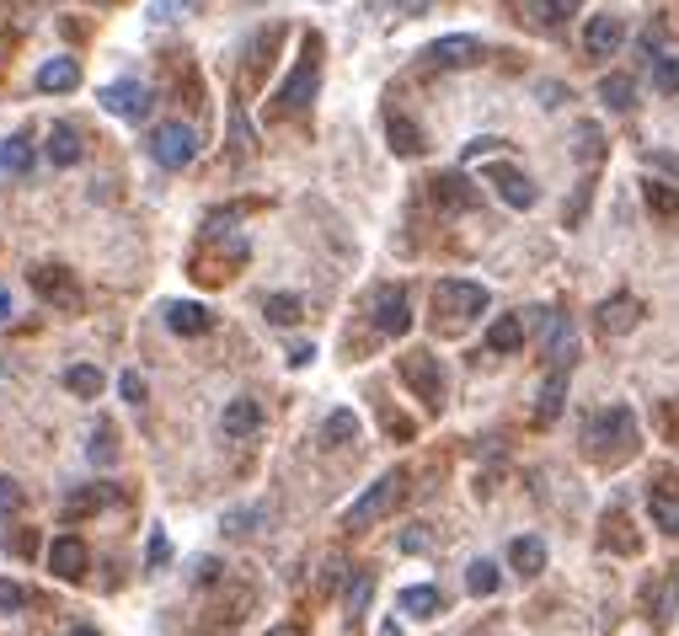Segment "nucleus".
Listing matches in <instances>:
<instances>
[{"label": "nucleus", "mask_w": 679, "mask_h": 636, "mask_svg": "<svg viewBox=\"0 0 679 636\" xmlns=\"http://www.w3.org/2000/svg\"><path fill=\"white\" fill-rule=\"evenodd\" d=\"M391 6L401 11V17H428V11H434V0H391Z\"/></svg>", "instance_id": "obj_42"}, {"label": "nucleus", "mask_w": 679, "mask_h": 636, "mask_svg": "<svg viewBox=\"0 0 679 636\" xmlns=\"http://www.w3.org/2000/svg\"><path fill=\"white\" fill-rule=\"evenodd\" d=\"M401 551H428V535L423 530H407V535H401Z\"/></svg>", "instance_id": "obj_47"}, {"label": "nucleus", "mask_w": 679, "mask_h": 636, "mask_svg": "<svg viewBox=\"0 0 679 636\" xmlns=\"http://www.w3.org/2000/svg\"><path fill=\"white\" fill-rule=\"evenodd\" d=\"M583 449H589L594 460H626V455H637V412H631L626 401L589 412V423H583Z\"/></svg>", "instance_id": "obj_1"}, {"label": "nucleus", "mask_w": 679, "mask_h": 636, "mask_svg": "<svg viewBox=\"0 0 679 636\" xmlns=\"http://www.w3.org/2000/svg\"><path fill=\"white\" fill-rule=\"evenodd\" d=\"M311 359H316V343H295V348H289V364H295V369H305Z\"/></svg>", "instance_id": "obj_45"}, {"label": "nucleus", "mask_w": 679, "mask_h": 636, "mask_svg": "<svg viewBox=\"0 0 679 636\" xmlns=\"http://www.w3.org/2000/svg\"><path fill=\"white\" fill-rule=\"evenodd\" d=\"M70 636H97V631H91V626H75V631H70Z\"/></svg>", "instance_id": "obj_49"}, {"label": "nucleus", "mask_w": 679, "mask_h": 636, "mask_svg": "<svg viewBox=\"0 0 679 636\" xmlns=\"http://www.w3.org/2000/svg\"><path fill=\"white\" fill-rule=\"evenodd\" d=\"M385 134H391V150H396V155H423V129H418L412 118H396V113H391Z\"/></svg>", "instance_id": "obj_30"}, {"label": "nucleus", "mask_w": 679, "mask_h": 636, "mask_svg": "<svg viewBox=\"0 0 679 636\" xmlns=\"http://www.w3.org/2000/svg\"><path fill=\"white\" fill-rule=\"evenodd\" d=\"M626 17L621 11H594L589 27H583V54L589 59H610V54H621L626 49Z\"/></svg>", "instance_id": "obj_10"}, {"label": "nucleus", "mask_w": 679, "mask_h": 636, "mask_svg": "<svg viewBox=\"0 0 679 636\" xmlns=\"http://www.w3.org/2000/svg\"><path fill=\"white\" fill-rule=\"evenodd\" d=\"M396 610L412 615V620H434L444 610V594L434 583H412V588H401V594H396Z\"/></svg>", "instance_id": "obj_21"}, {"label": "nucleus", "mask_w": 679, "mask_h": 636, "mask_svg": "<svg viewBox=\"0 0 679 636\" xmlns=\"http://www.w3.org/2000/svg\"><path fill=\"white\" fill-rule=\"evenodd\" d=\"M508 567H514L519 578H540V567H546V540H540V535H519L514 546H508Z\"/></svg>", "instance_id": "obj_24"}, {"label": "nucleus", "mask_w": 679, "mask_h": 636, "mask_svg": "<svg viewBox=\"0 0 679 636\" xmlns=\"http://www.w3.org/2000/svg\"><path fill=\"white\" fill-rule=\"evenodd\" d=\"M647 514H653V524L663 535H679V498H669V492H647Z\"/></svg>", "instance_id": "obj_32"}, {"label": "nucleus", "mask_w": 679, "mask_h": 636, "mask_svg": "<svg viewBox=\"0 0 679 636\" xmlns=\"http://www.w3.org/2000/svg\"><path fill=\"white\" fill-rule=\"evenodd\" d=\"M647 166H658V172L679 177V155H674V150H647Z\"/></svg>", "instance_id": "obj_41"}, {"label": "nucleus", "mask_w": 679, "mask_h": 636, "mask_svg": "<svg viewBox=\"0 0 679 636\" xmlns=\"http://www.w3.org/2000/svg\"><path fill=\"white\" fill-rule=\"evenodd\" d=\"M273 636H295V626H279V631H273Z\"/></svg>", "instance_id": "obj_50"}, {"label": "nucleus", "mask_w": 679, "mask_h": 636, "mask_svg": "<svg viewBox=\"0 0 679 636\" xmlns=\"http://www.w3.org/2000/svg\"><path fill=\"white\" fill-rule=\"evenodd\" d=\"M262 316H268V327H295L305 316V300L300 294H268V300H262Z\"/></svg>", "instance_id": "obj_28"}, {"label": "nucleus", "mask_w": 679, "mask_h": 636, "mask_svg": "<svg viewBox=\"0 0 679 636\" xmlns=\"http://www.w3.org/2000/svg\"><path fill=\"white\" fill-rule=\"evenodd\" d=\"M375 327L385 337H407L412 332V300H407V289H401V284H385L375 294Z\"/></svg>", "instance_id": "obj_11"}, {"label": "nucleus", "mask_w": 679, "mask_h": 636, "mask_svg": "<svg viewBox=\"0 0 679 636\" xmlns=\"http://www.w3.org/2000/svg\"><path fill=\"white\" fill-rule=\"evenodd\" d=\"M65 391L81 396V401L102 396V369H97V364H70V369H65Z\"/></svg>", "instance_id": "obj_31"}, {"label": "nucleus", "mask_w": 679, "mask_h": 636, "mask_svg": "<svg viewBox=\"0 0 679 636\" xmlns=\"http://www.w3.org/2000/svg\"><path fill=\"white\" fill-rule=\"evenodd\" d=\"M482 177L492 182V193H498V198H503L508 209H519V214H524V209H535V204H540V188H535V177L524 172V166L492 161V166H487Z\"/></svg>", "instance_id": "obj_7"}, {"label": "nucleus", "mask_w": 679, "mask_h": 636, "mask_svg": "<svg viewBox=\"0 0 679 636\" xmlns=\"http://www.w3.org/2000/svg\"><path fill=\"white\" fill-rule=\"evenodd\" d=\"M578 161H599V155H605V129H599V123H578Z\"/></svg>", "instance_id": "obj_34"}, {"label": "nucleus", "mask_w": 679, "mask_h": 636, "mask_svg": "<svg viewBox=\"0 0 679 636\" xmlns=\"http://www.w3.org/2000/svg\"><path fill=\"white\" fill-rule=\"evenodd\" d=\"M653 91L658 97H679V49L653 54Z\"/></svg>", "instance_id": "obj_29"}, {"label": "nucleus", "mask_w": 679, "mask_h": 636, "mask_svg": "<svg viewBox=\"0 0 679 636\" xmlns=\"http://www.w3.org/2000/svg\"><path fill=\"white\" fill-rule=\"evenodd\" d=\"M369 588H375V583H369V578H359V583L348 588V610H359V604L369 599Z\"/></svg>", "instance_id": "obj_46"}, {"label": "nucleus", "mask_w": 679, "mask_h": 636, "mask_svg": "<svg viewBox=\"0 0 679 636\" xmlns=\"http://www.w3.org/2000/svg\"><path fill=\"white\" fill-rule=\"evenodd\" d=\"M535 102H540V107H562V102H567V86H562V81H540V86H535Z\"/></svg>", "instance_id": "obj_38"}, {"label": "nucleus", "mask_w": 679, "mask_h": 636, "mask_svg": "<svg viewBox=\"0 0 679 636\" xmlns=\"http://www.w3.org/2000/svg\"><path fill=\"white\" fill-rule=\"evenodd\" d=\"M43 155H49V166H59V172L81 166V161H86V145H81V134H75V123H54V129H49V145H43Z\"/></svg>", "instance_id": "obj_18"}, {"label": "nucleus", "mask_w": 679, "mask_h": 636, "mask_svg": "<svg viewBox=\"0 0 679 636\" xmlns=\"http://www.w3.org/2000/svg\"><path fill=\"white\" fill-rule=\"evenodd\" d=\"M492 150H503V139L498 134H482V139H471V145L460 150V161H482V155H492Z\"/></svg>", "instance_id": "obj_37"}, {"label": "nucleus", "mask_w": 679, "mask_h": 636, "mask_svg": "<svg viewBox=\"0 0 679 636\" xmlns=\"http://www.w3.org/2000/svg\"><path fill=\"white\" fill-rule=\"evenodd\" d=\"M38 166V155H33V139L27 134H11V139H0V172H11V177H27Z\"/></svg>", "instance_id": "obj_25"}, {"label": "nucleus", "mask_w": 679, "mask_h": 636, "mask_svg": "<svg viewBox=\"0 0 679 636\" xmlns=\"http://www.w3.org/2000/svg\"><path fill=\"white\" fill-rule=\"evenodd\" d=\"M17 503H22L17 482H11V476H0V514H6V508H17Z\"/></svg>", "instance_id": "obj_43"}, {"label": "nucleus", "mask_w": 679, "mask_h": 636, "mask_svg": "<svg viewBox=\"0 0 679 636\" xmlns=\"http://www.w3.org/2000/svg\"><path fill=\"white\" fill-rule=\"evenodd\" d=\"M11 310H17V300H11V289L0 284V321H11Z\"/></svg>", "instance_id": "obj_48"}, {"label": "nucleus", "mask_w": 679, "mask_h": 636, "mask_svg": "<svg viewBox=\"0 0 679 636\" xmlns=\"http://www.w3.org/2000/svg\"><path fill=\"white\" fill-rule=\"evenodd\" d=\"M17 604H27V588L22 583H0V615H11V610H17Z\"/></svg>", "instance_id": "obj_40"}, {"label": "nucleus", "mask_w": 679, "mask_h": 636, "mask_svg": "<svg viewBox=\"0 0 679 636\" xmlns=\"http://www.w3.org/2000/svg\"><path fill=\"white\" fill-rule=\"evenodd\" d=\"M524 348V316L519 310H503L487 327V353H519Z\"/></svg>", "instance_id": "obj_23"}, {"label": "nucleus", "mask_w": 679, "mask_h": 636, "mask_svg": "<svg viewBox=\"0 0 679 636\" xmlns=\"http://www.w3.org/2000/svg\"><path fill=\"white\" fill-rule=\"evenodd\" d=\"M107 439H113V428H102V433H91V444H86V455H91V460H97V465H113V444H107Z\"/></svg>", "instance_id": "obj_36"}, {"label": "nucleus", "mask_w": 679, "mask_h": 636, "mask_svg": "<svg viewBox=\"0 0 679 636\" xmlns=\"http://www.w3.org/2000/svg\"><path fill=\"white\" fill-rule=\"evenodd\" d=\"M353 439H359V417H353V407L327 412V423H321V444H327V449H343V444H353Z\"/></svg>", "instance_id": "obj_27"}, {"label": "nucleus", "mask_w": 679, "mask_h": 636, "mask_svg": "<svg viewBox=\"0 0 679 636\" xmlns=\"http://www.w3.org/2000/svg\"><path fill=\"white\" fill-rule=\"evenodd\" d=\"M118 391H123V401H134V407H140V401H145V380L134 375V369H123V375H118Z\"/></svg>", "instance_id": "obj_39"}, {"label": "nucleus", "mask_w": 679, "mask_h": 636, "mask_svg": "<svg viewBox=\"0 0 679 636\" xmlns=\"http://www.w3.org/2000/svg\"><path fill=\"white\" fill-rule=\"evenodd\" d=\"M594 321H599V332H605V337H626V332L642 321V305L631 300V294H615V300L599 305V316H594Z\"/></svg>", "instance_id": "obj_20"}, {"label": "nucleus", "mask_w": 679, "mask_h": 636, "mask_svg": "<svg viewBox=\"0 0 679 636\" xmlns=\"http://www.w3.org/2000/svg\"><path fill=\"white\" fill-rule=\"evenodd\" d=\"M498 562H487V556H476V562H471V572H466V588H471V594L476 599H492V594H498Z\"/></svg>", "instance_id": "obj_33"}, {"label": "nucleus", "mask_w": 679, "mask_h": 636, "mask_svg": "<svg viewBox=\"0 0 679 636\" xmlns=\"http://www.w3.org/2000/svg\"><path fill=\"white\" fill-rule=\"evenodd\" d=\"M150 155H156L161 172H182V166L198 155V134L188 123H161L156 134H150Z\"/></svg>", "instance_id": "obj_8"}, {"label": "nucleus", "mask_w": 679, "mask_h": 636, "mask_svg": "<svg viewBox=\"0 0 679 636\" xmlns=\"http://www.w3.org/2000/svg\"><path fill=\"white\" fill-rule=\"evenodd\" d=\"M33 289H38V300H49V305H65V310L81 305V289H75V278H70L65 268L49 273V262H43V268H33Z\"/></svg>", "instance_id": "obj_16"}, {"label": "nucleus", "mask_w": 679, "mask_h": 636, "mask_svg": "<svg viewBox=\"0 0 679 636\" xmlns=\"http://www.w3.org/2000/svg\"><path fill=\"white\" fill-rule=\"evenodd\" d=\"M599 102H605L610 113H631V107H637V81L621 70H610L605 81H599Z\"/></svg>", "instance_id": "obj_26"}, {"label": "nucleus", "mask_w": 679, "mask_h": 636, "mask_svg": "<svg viewBox=\"0 0 679 636\" xmlns=\"http://www.w3.org/2000/svg\"><path fill=\"white\" fill-rule=\"evenodd\" d=\"M220 428H225V439H252V433L262 428V407H257L252 396H236V401L225 407Z\"/></svg>", "instance_id": "obj_22"}, {"label": "nucleus", "mask_w": 679, "mask_h": 636, "mask_svg": "<svg viewBox=\"0 0 679 636\" xmlns=\"http://www.w3.org/2000/svg\"><path fill=\"white\" fill-rule=\"evenodd\" d=\"M482 54H487L482 38L450 33V38H434V43H428V49H423V65H428V70H471V65H482Z\"/></svg>", "instance_id": "obj_6"}, {"label": "nucleus", "mask_w": 679, "mask_h": 636, "mask_svg": "<svg viewBox=\"0 0 679 636\" xmlns=\"http://www.w3.org/2000/svg\"><path fill=\"white\" fill-rule=\"evenodd\" d=\"M401 369V380L412 385V396H423V407L428 412H439L444 407V396H450V380H444V364H439V353H428V348H407L396 359Z\"/></svg>", "instance_id": "obj_3"}, {"label": "nucleus", "mask_w": 679, "mask_h": 636, "mask_svg": "<svg viewBox=\"0 0 679 636\" xmlns=\"http://www.w3.org/2000/svg\"><path fill=\"white\" fill-rule=\"evenodd\" d=\"M145 556H150V567H166V535L161 530H150V551Z\"/></svg>", "instance_id": "obj_44"}, {"label": "nucleus", "mask_w": 679, "mask_h": 636, "mask_svg": "<svg viewBox=\"0 0 679 636\" xmlns=\"http://www.w3.org/2000/svg\"><path fill=\"white\" fill-rule=\"evenodd\" d=\"M33 86L43 91V97H65V91L81 86V65H75L70 54H54V59H43V65H38Z\"/></svg>", "instance_id": "obj_14"}, {"label": "nucleus", "mask_w": 679, "mask_h": 636, "mask_svg": "<svg viewBox=\"0 0 679 636\" xmlns=\"http://www.w3.org/2000/svg\"><path fill=\"white\" fill-rule=\"evenodd\" d=\"M316 86H321V38L311 33V38H305V54H300L295 75H289V81L279 86L273 118H295V113H305V107H311V97H316Z\"/></svg>", "instance_id": "obj_2"}, {"label": "nucleus", "mask_w": 679, "mask_h": 636, "mask_svg": "<svg viewBox=\"0 0 679 636\" xmlns=\"http://www.w3.org/2000/svg\"><path fill=\"white\" fill-rule=\"evenodd\" d=\"M647 204H653L658 214H679V193H669L663 182H647Z\"/></svg>", "instance_id": "obj_35"}, {"label": "nucleus", "mask_w": 679, "mask_h": 636, "mask_svg": "<svg viewBox=\"0 0 679 636\" xmlns=\"http://www.w3.org/2000/svg\"><path fill=\"white\" fill-rule=\"evenodd\" d=\"M567 380H573V364H551V375L540 380V401H535V423H557L567 407Z\"/></svg>", "instance_id": "obj_15"}, {"label": "nucleus", "mask_w": 679, "mask_h": 636, "mask_svg": "<svg viewBox=\"0 0 679 636\" xmlns=\"http://www.w3.org/2000/svg\"><path fill=\"white\" fill-rule=\"evenodd\" d=\"M97 102H102L113 118H123V123H145L150 107H156V97H150L145 81H113V86L97 91Z\"/></svg>", "instance_id": "obj_9"}, {"label": "nucleus", "mask_w": 679, "mask_h": 636, "mask_svg": "<svg viewBox=\"0 0 679 636\" xmlns=\"http://www.w3.org/2000/svg\"><path fill=\"white\" fill-rule=\"evenodd\" d=\"M49 572H54V578H65V583H81L86 578V540L54 535L49 540Z\"/></svg>", "instance_id": "obj_13"}, {"label": "nucleus", "mask_w": 679, "mask_h": 636, "mask_svg": "<svg viewBox=\"0 0 679 636\" xmlns=\"http://www.w3.org/2000/svg\"><path fill=\"white\" fill-rule=\"evenodd\" d=\"M578 11H583V0H519V17L530 27H540V33H557Z\"/></svg>", "instance_id": "obj_12"}, {"label": "nucleus", "mask_w": 679, "mask_h": 636, "mask_svg": "<svg viewBox=\"0 0 679 636\" xmlns=\"http://www.w3.org/2000/svg\"><path fill=\"white\" fill-rule=\"evenodd\" d=\"M166 327H172L177 337H204L214 327V310L198 305V300H172L166 305Z\"/></svg>", "instance_id": "obj_19"}, {"label": "nucleus", "mask_w": 679, "mask_h": 636, "mask_svg": "<svg viewBox=\"0 0 679 636\" xmlns=\"http://www.w3.org/2000/svg\"><path fill=\"white\" fill-rule=\"evenodd\" d=\"M492 305L487 284H476V278H439L434 284V310H444L450 321H471L482 316V310Z\"/></svg>", "instance_id": "obj_5"}, {"label": "nucleus", "mask_w": 679, "mask_h": 636, "mask_svg": "<svg viewBox=\"0 0 679 636\" xmlns=\"http://www.w3.org/2000/svg\"><path fill=\"white\" fill-rule=\"evenodd\" d=\"M434 204L450 209V214H471L476 204H482V193H476L460 172H444V177H434Z\"/></svg>", "instance_id": "obj_17"}, {"label": "nucleus", "mask_w": 679, "mask_h": 636, "mask_svg": "<svg viewBox=\"0 0 679 636\" xmlns=\"http://www.w3.org/2000/svg\"><path fill=\"white\" fill-rule=\"evenodd\" d=\"M401 498H407V471H385L380 482H375V487H369L359 503L348 508V530H369V524L385 519V514H391V508H396Z\"/></svg>", "instance_id": "obj_4"}]
</instances>
